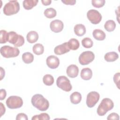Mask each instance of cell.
Wrapping results in <instances>:
<instances>
[{
  "instance_id": "1",
  "label": "cell",
  "mask_w": 120,
  "mask_h": 120,
  "mask_svg": "<svg viewBox=\"0 0 120 120\" xmlns=\"http://www.w3.org/2000/svg\"><path fill=\"white\" fill-rule=\"evenodd\" d=\"M31 102L33 106L41 111H45L49 107V101L39 94H37L33 96Z\"/></svg>"
},
{
  "instance_id": "2",
  "label": "cell",
  "mask_w": 120,
  "mask_h": 120,
  "mask_svg": "<svg viewBox=\"0 0 120 120\" xmlns=\"http://www.w3.org/2000/svg\"><path fill=\"white\" fill-rule=\"evenodd\" d=\"M113 107V102L111 99L109 98H103L97 108V113L99 116H104L108 111L111 110Z\"/></svg>"
},
{
  "instance_id": "3",
  "label": "cell",
  "mask_w": 120,
  "mask_h": 120,
  "mask_svg": "<svg viewBox=\"0 0 120 120\" xmlns=\"http://www.w3.org/2000/svg\"><path fill=\"white\" fill-rule=\"evenodd\" d=\"M20 10V4L17 0H10L7 3L3 8V13L6 15H11L17 14Z\"/></svg>"
},
{
  "instance_id": "4",
  "label": "cell",
  "mask_w": 120,
  "mask_h": 120,
  "mask_svg": "<svg viewBox=\"0 0 120 120\" xmlns=\"http://www.w3.org/2000/svg\"><path fill=\"white\" fill-rule=\"evenodd\" d=\"M8 42L13 44L15 47H18L22 46L24 44V38L22 35L11 31L8 32Z\"/></svg>"
},
{
  "instance_id": "5",
  "label": "cell",
  "mask_w": 120,
  "mask_h": 120,
  "mask_svg": "<svg viewBox=\"0 0 120 120\" xmlns=\"http://www.w3.org/2000/svg\"><path fill=\"white\" fill-rule=\"evenodd\" d=\"M0 52L1 55L6 58L17 57L20 53L19 49L9 45H4L0 48Z\"/></svg>"
},
{
  "instance_id": "6",
  "label": "cell",
  "mask_w": 120,
  "mask_h": 120,
  "mask_svg": "<svg viewBox=\"0 0 120 120\" xmlns=\"http://www.w3.org/2000/svg\"><path fill=\"white\" fill-rule=\"evenodd\" d=\"M8 108L11 109L20 108L23 105L22 98L17 96H11L9 97L6 102Z\"/></svg>"
},
{
  "instance_id": "7",
  "label": "cell",
  "mask_w": 120,
  "mask_h": 120,
  "mask_svg": "<svg viewBox=\"0 0 120 120\" xmlns=\"http://www.w3.org/2000/svg\"><path fill=\"white\" fill-rule=\"evenodd\" d=\"M56 84L58 87L64 91L69 92L72 88L69 80L65 76H60L56 80Z\"/></svg>"
},
{
  "instance_id": "8",
  "label": "cell",
  "mask_w": 120,
  "mask_h": 120,
  "mask_svg": "<svg viewBox=\"0 0 120 120\" xmlns=\"http://www.w3.org/2000/svg\"><path fill=\"white\" fill-rule=\"evenodd\" d=\"M95 59L94 53L90 51L82 52L79 57V62L82 65H88L91 62Z\"/></svg>"
},
{
  "instance_id": "9",
  "label": "cell",
  "mask_w": 120,
  "mask_h": 120,
  "mask_svg": "<svg viewBox=\"0 0 120 120\" xmlns=\"http://www.w3.org/2000/svg\"><path fill=\"white\" fill-rule=\"evenodd\" d=\"M87 16L90 22L94 24L99 23L102 20V15L101 14L95 9L89 10L87 12Z\"/></svg>"
},
{
  "instance_id": "10",
  "label": "cell",
  "mask_w": 120,
  "mask_h": 120,
  "mask_svg": "<svg viewBox=\"0 0 120 120\" xmlns=\"http://www.w3.org/2000/svg\"><path fill=\"white\" fill-rule=\"evenodd\" d=\"M100 98L99 94L96 91L89 92L86 98V105L89 108H92L98 103Z\"/></svg>"
},
{
  "instance_id": "11",
  "label": "cell",
  "mask_w": 120,
  "mask_h": 120,
  "mask_svg": "<svg viewBox=\"0 0 120 120\" xmlns=\"http://www.w3.org/2000/svg\"><path fill=\"white\" fill-rule=\"evenodd\" d=\"M50 27L52 31L55 33H59L62 30L64 24L61 21L56 19L51 22Z\"/></svg>"
},
{
  "instance_id": "12",
  "label": "cell",
  "mask_w": 120,
  "mask_h": 120,
  "mask_svg": "<svg viewBox=\"0 0 120 120\" xmlns=\"http://www.w3.org/2000/svg\"><path fill=\"white\" fill-rule=\"evenodd\" d=\"M46 62L47 66L51 69L57 68L60 64L59 58L54 55H50L46 58Z\"/></svg>"
},
{
  "instance_id": "13",
  "label": "cell",
  "mask_w": 120,
  "mask_h": 120,
  "mask_svg": "<svg viewBox=\"0 0 120 120\" xmlns=\"http://www.w3.org/2000/svg\"><path fill=\"white\" fill-rule=\"evenodd\" d=\"M69 49L68 42H65L61 45L56 46L54 49V52L56 55H62L69 52Z\"/></svg>"
},
{
  "instance_id": "14",
  "label": "cell",
  "mask_w": 120,
  "mask_h": 120,
  "mask_svg": "<svg viewBox=\"0 0 120 120\" xmlns=\"http://www.w3.org/2000/svg\"><path fill=\"white\" fill-rule=\"evenodd\" d=\"M66 73L67 75L70 78H75L77 76L79 73L78 67L74 64L69 65L67 68Z\"/></svg>"
},
{
  "instance_id": "15",
  "label": "cell",
  "mask_w": 120,
  "mask_h": 120,
  "mask_svg": "<svg viewBox=\"0 0 120 120\" xmlns=\"http://www.w3.org/2000/svg\"><path fill=\"white\" fill-rule=\"evenodd\" d=\"M92 76V71L88 68H84L81 71V77L84 80H89Z\"/></svg>"
},
{
  "instance_id": "16",
  "label": "cell",
  "mask_w": 120,
  "mask_h": 120,
  "mask_svg": "<svg viewBox=\"0 0 120 120\" xmlns=\"http://www.w3.org/2000/svg\"><path fill=\"white\" fill-rule=\"evenodd\" d=\"M75 33L78 36L81 37L84 35L86 33V28L82 24H77L74 28Z\"/></svg>"
},
{
  "instance_id": "17",
  "label": "cell",
  "mask_w": 120,
  "mask_h": 120,
  "mask_svg": "<svg viewBox=\"0 0 120 120\" xmlns=\"http://www.w3.org/2000/svg\"><path fill=\"white\" fill-rule=\"evenodd\" d=\"M94 38L98 41L104 40L106 37L105 33L100 29H95L92 32Z\"/></svg>"
},
{
  "instance_id": "18",
  "label": "cell",
  "mask_w": 120,
  "mask_h": 120,
  "mask_svg": "<svg viewBox=\"0 0 120 120\" xmlns=\"http://www.w3.org/2000/svg\"><path fill=\"white\" fill-rule=\"evenodd\" d=\"M26 38L29 43H35L38 39V34L35 31H30L27 34Z\"/></svg>"
},
{
  "instance_id": "19",
  "label": "cell",
  "mask_w": 120,
  "mask_h": 120,
  "mask_svg": "<svg viewBox=\"0 0 120 120\" xmlns=\"http://www.w3.org/2000/svg\"><path fill=\"white\" fill-rule=\"evenodd\" d=\"M71 102L75 105L79 104L82 100V95L80 93L75 91L72 93L70 96Z\"/></svg>"
},
{
  "instance_id": "20",
  "label": "cell",
  "mask_w": 120,
  "mask_h": 120,
  "mask_svg": "<svg viewBox=\"0 0 120 120\" xmlns=\"http://www.w3.org/2000/svg\"><path fill=\"white\" fill-rule=\"evenodd\" d=\"M119 58L118 54L115 52H107L104 56L105 60L107 62H112L117 60Z\"/></svg>"
},
{
  "instance_id": "21",
  "label": "cell",
  "mask_w": 120,
  "mask_h": 120,
  "mask_svg": "<svg viewBox=\"0 0 120 120\" xmlns=\"http://www.w3.org/2000/svg\"><path fill=\"white\" fill-rule=\"evenodd\" d=\"M38 2V0H24L22 2L23 7L26 10H30L36 6Z\"/></svg>"
},
{
  "instance_id": "22",
  "label": "cell",
  "mask_w": 120,
  "mask_h": 120,
  "mask_svg": "<svg viewBox=\"0 0 120 120\" xmlns=\"http://www.w3.org/2000/svg\"><path fill=\"white\" fill-rule=\"evenodd\" d=\"M22 60L25 63L30 64L33 62L34 60V56L30 52H26L22 54Z\"/></svg>"
},
{
  "instance_id": "23",
  "label": "cell",
  "mask_w": 120,
  "mask_h": 120,
  "mask_svg": "<svg viewBox=\"0 0 120 120\" xmlns=\"http://www.w3.org/2000/svg\"><path fill=\"white\" fill-rule=\"evenodd\" d=\"M68 47L70 50H76L80 46V43L78 40L75 38H71L68 42Z\"/></svg>"
},
{
  "instance_id": "24",
  "label": "cell",
  "mask_w": 120,
  "mask_h": 120,
  "mask_svg": "<svg viewBox=\"0 0 120 120\" xmlns=\"http://www.w3.org/2000/svg\"><path fill=\"white\" fill-rule=\"evenodd\" d=\"M115 27L116 23L115 22L112 20H109L107 21L104 25V28L106 31L109 32L113 31L115 29Z\"/></svg>"
},
{
  "instance_id": "25",
  "label": "cell",
  "mask_w": 120,
  "mask_h": 120,
  "mask_svg": "<svg viewBox=\"0 0 120 120\" xmlns=\"http://www.w3.org/2000/svg\"><path fill=\"white\" fill-rule=\"evenodd\" d=\"M32 51L36 55H41L44 52V46L39 43L34 45L32 47Z\"/></svg>"
},
{
  "instance_id": "26",
  "label": "cell",
  "mask_w": 120,
  "mask_h": 120,
  "mask_svg": "<svg viewBox=\"0 0 120 120\" xmlns=\"http://www.w3.org/2000/svg\"><path fill=\"white\" fill-rule=\"evenodd\" d=\"M44 14L45 16H46L47 18H52L56 16L57 12L55 9L52 8H46L45 10Z\"/></svg>"
},
{
  "instance_id": "27",
  "label": "cell",
  "mask_w": 120,
  "mask_h": 120,
  "mask_svg": "<svg viewBox=\"0 0 120 120\" xmlns=\"http://www.w3.org/2000/svg\"><path fill=\"white\" fill-rule=\"evenodd\" d=\"M43 81L44 83L47 86L52 85L54 81L53 77L49 74L45 75L43 78Z\"/></svg>"
},
{
  "instance_id": "28",
  "label": "cell",
  "mask_w": 120,
  "mask_h": 120,
  "mask_svg": "<svg viewBox=\"0 0 120 120\" xmlns=\"http://www.w3.org/2000/svg\"><path fill=\"white\" fill-rule=\"evenodd\" d=\"M82 45L86 48H91L93 46V42L91 38H85L82 40Z\"/></svg>"
},
{
  "instance_id": "29",
  "label": "cell",
  "mask_w": 120,
  "mask_h": 120,
  "mask_svg": "<svg viewBox=\"0 0 120 120\" xmlns=\"http://www.w3.org/2000/svg\"><path fill=\"white\" fill-rule=\"evenodd\" d=\"M50 119L49 115L46 113H42L38 115H36L32 117V120H49Z\"/></svg>"
},
{
  "instance_id": "30",
  "label": "cell",
  "mask_w": 120,
  "mask_h": 120,
  "mask_svg": "<svg viewBox=\"0 0 120 120\" xmlns=\"http://www.w3.org/2000/svg\"><path fill=\"white\" fill-rule=\"evenodd\" d=\"M0 44H4L8 42V32L5 30H0Z\"/></svg>"
},
{
  "instance_id": "31",
  "label": "cell",
  "mask_w": 120,
  "mask_h": 120,
  "mask_svg": "<svg viewBox=\"0 0 120 120\" xmlns=\"http://www.w3.org/2000/svg\"><path fill=\"white\" fill-rule=\"evenodd\" d=\"M105 3V0H92L91 1L92 6L97 8H100L103 7Z\"/></svg>"
},
{
  "instance_id": "32",
  "label": "cell",
  "mask_w": 120,
  "mask_h": 120,
  "mask_svg": "<svg viewBox=\"0 0 120 120\" xmlns=\"http://www.w3.org/2000/svg\"><path fill=\"white\" fill-rule=\"evenodd\" d=\"M120 73H116L114 76H113V81L115 83V84L116 85L118 88H119V82H120Z\"/></svg>"
},
{
  "instance_id": "33",
  "label": "cell",
  "mask_w": 120,
  "mask_h": 120,
  "mask_svg": "<svg viewBox=\"0 0 120 120\" xmlns=\"http://www.w3.org/2000/svg\"><path fill=\"white\" fill-rule=\"evenodd\" d=\"M16 120H28V118L26 114L23 113H18L16 115Z\"/></svg>"
},
{
  "instance_id": "34",
  "label": "cell",
  "mask_w": 120,
  "mask_h": 120,
  "mask_svg": "<svg viewBox=\"0 0 120 120\" xmlns=\"http://www.w3.org/2000/svg\"><path fill=\"white\" fill-rule=\"evenodd\" d=\"M107 120H119L120 119V117H119V115L115 112H112L111 113V114H110L107 118Z\"/></svg>"
},
{
  "instance_id": "35",
  "label": "cell",
  "mask_w": 120,
  "mask_h": 120,
  "mask_svg": "<svg viewBox=\"0 0 120 120\" xmlns=\"http://www.w3.org/2000/svg\"><path fill=\"white\" fill-rule=\"evenodd\" d=\"M62 2H63L65 5H74L76 3L75 0H62Z\"/></svg>"
},
{
  "instance_id": "36",
  "label": "cell",
  "mask_w": 120,
  "mask_h": 120,
  "mask_svg": "<svg viewBox=\"0 0 120 120\" xmlns=\"http://www.w3.org/2000/svg\"><path fill=\"white\" fill-rule=\"evenodd\" d=\"M7 93L5 89H1L0 90V100H2L4 99L6 97Z\"/></svg>"
},
{
  "instance_id": "37",
  "label": "cell",
  "mask_w": 120,
  "mask_h": 120,
  "mask_svg": "<svg viewBox=\"0 0 120 120\" xmlns=\"http://www.w3.org/2000/svg\"><path fill=\"white\" fill-rule=\"evenodd\" d=\"M0 117L2 116V115L3 114H4L5 112L6 111V109H5V107L4 106V105H3V104L2 103H0Z\"/></svg>"
},
{
  "instance_id": "38",
  "label": "cell",
  "mask_w": 120,
  "mask_h": 120,
  "mask_svg": "<svg viewBox=\"0 0 120 120\" xmlns=\"http://www.w3.org/2000/svg\"><path fill=\"white\" fill-rule=\"evenodd\" d=\"M41 2L43 5L45 6H48L50 5L52 1L51 0H41Z\"/></svg>"
},
{
  "instance_id": "39",
  "label": "cell",
  "mask_w": 120,
  "mask_h": 120,
  "mask_svg": "<svg viewBox=\"0 0 120 120\" xmlns=\"http://www.w3.org/2000/svg\"><path fill=\"white\" fill-rule=\"evenodd\" d=\"M5 75V70L2 67H0V80H1L3 77H4Z\"/></svg>"
}]
</instances>
